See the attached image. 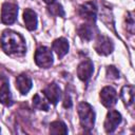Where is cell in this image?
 Wrapping results in <instances>:
<instances>
[{
  "label": "cell",
  "mask_w": 135,
  "mask_h": 135,
  "mask_svg": "<svg viewBox=\"0 0 135 135\" xmlns=\"http://www.w3.org/2000/svg\"><path fill=\"white\" fill-rule=\"evenodd\" d=\"M1 49L11 56H22L26 52L25 41L23 37L11 30H5L0 38Z\"/></svg>",
  "instance_id": "6da1fadb"
},
{
  "label": "cell",
  "mask_w": 135,
  "mask_h": 135,
  "mask_svg": "<svg viewBox=\"0 0 135 135\" xmlns=\"http://www.w3.org/2000/svg\"><path fill=\"white\" fill-rule=\"evenodd\" d=\"M78 114L82 129L86 132H90L93 129L95 122V113L92 107L86 102H81L78 105Z\"/></svg>",
  "instance_id": "7a4b0ae2"
},
{
  "label": "cell",
  "mask_w": 135,
  "mask_h": 135,
  "mask_svg": "<svg viewBox=\"0 0 135 135\" xmlns=\"http://www.w3.org/2000/svg\"><path fill=\"white\" fill-rule=\"evenodd\" d=\"M35 62L40 68H50L53 64V55L51 50L45 46L38 47L35 53Z\"/></svg>",
  "instance_id": "3957f363"
},
{
  "label": "cell",
  "mask_w": 135,
  "mask_h": 135,
  "mask_svg": "<svg viewBox=\"0 0 135 135\" xmlns=\"http://www.w3.org/2000/svg\"><path fill=\"white\" fill-rule=\"evenodd\" d=\"M18 15V6L14 3L5 2L1 9V20L5 24H12L16 21Z\"/></svg>",
  "instance_id": "277c9868"
},
{
  "label": "cell",
  "mask_w": 135,
  "mask_h": 135,
  "mask_svg": "<svg viewBox=\"0 0 135 135\" xmlns=\"http://www.w3.org/2000/svg\"><path fill=\"white\" fill-rule=\"evenodd\" d=\"M121 122V115L115 110H111L105 118L104 121V130L107 133H113L118 124Z\"/></svg>",
  "instance_id": "5b68a950"
},
{
  "label": "cell",
  "mask_w": 135,
  "mask_h": 135,
  "mask_svg": "<svg viewBox=\"0 0 135 135\" xmlns=\"http://www.w3.org/2000/svg\"><path fill=\"white\" fill-rule=\"evenodd\" d=\"M100 100H101V103L104 107H107V108L113 107L117 101V93H116V91L112 86L103 88L101 90V93H100Z\"/></svg>",
  "instance_id": "8992f818"
},
{
  "label": "cell",
  "mask_w": 135,
  "mask_h": 135,
  "mask_svg": "<svg viewBox=\"0 0 135 135\" xmlns=\"http://www.w3.org/2000/svg\"><path fill=\"white\" fill-rule=\"evenodd\" d=\"M114 49V44L112 42V40L109 37L105 36H100L95 44V50L98 54L100 55H109L110 53H112Z\"/></svg>",
  "instance_id": "52a82bcc"
},
{
  "label": "cell",
  "mask_w": 135,
  "mask_h": 135,
  "mask_svg": "<svg viewBox=\"0 0 135 135\" xmlns=\"http://www.w3.org/2000/svg\"><path fill=\"white\" fill-rule=\"evenodd\" d=\"M93 71H94L93 62L91 60H84L77 68V75H78L80 80L88 81L91 78V76L93 74Z\"/></svg>",
  "instance_id": "ba28073f"
},
{
  "label": "cell",
  "mask_w": 135,
  "mask_h": 135,
  "mask_svg": "<svg viewBox=\"0 0 135 135\" xmlns=\"http://www.w3.org/2000/svg\"><path fill=\"white\" fill-rule=\"evenodd\" d=\"M96 14H97L96 6L92 2H85L79 7V15L88 21L94 22L96 19Z\"/></svg>",
  "instance_id": "9c48e42d"
},
{
  "label": "cell",
  "mask_w": 135,
  "mask_h": 135,
  "mask_svg": "<svg viewBox=\"0 0 135 135\" xmlns=\"http://www.w3.org/2000/svg\"><path fill=\"white\" fill-rule=\"evenodd\" d=\"M43 93H44L45 97L49 99V101L52 102L53 104H56V103L59 101L60 96H61L60 88H59L55 82L50 83V84L43 90Z\"/></svg>",
  "instance_id": "30bf717a"
},
{
  "label": "cell",
  "mask_w": 135,
  "mask_h": 135,
  "mask_svg": "<svg viewBox=\"0 0 135 135\" xmlns=\"http://www.w3.org/2000/svg\"><path fill=\"white\" fill-rule=\"evenodd\" d=\"M16 88L18 89V91L21 94H26L31 88H32V80L31 78L25 75V74H21L16 78Z\"/></svg>",
  "instance_id": "8fae6325"
},
{
  "label": "cell",
  "mask_w": 135,
  "mask_h": 135,
  "mask_svg": "<svg viewBox=\"0 0 135 135\" xmlns=\"http://www.w3.org/2000/svg\"><path fill=\"white\" fill-rule=\"evenodd\" d=\"M23 20L28 31H34L37 27V15L31 8H25L23 13Z\"/></svg>",
  "instance_id": "7c38bea8"
},
{
  "label": "cell",
  "mask_w": 135,
  "mask_h": 135,
  "mask_svg": "<svg viewBox=\"0 0 135 135\" xmlns=\"http://www.w3.org/2000/svg\"><path fill=\"white\" fill-rule=\"evenodd\" d=\"M53 50L59 58H62L69 51V42L64 38H58L53 42Z\"/></svg>",
  "instance_id": "4fadbf2b"
},
{
  "label": "cell",
  "mask_w": 135,
  "mask_h": 135,
  "mask_svg": "<svg viewBox=\"0 0 135 135\" xmlns=\"http://www.w3.org/2000/svg\"><path fill=\"white\" fill-rule=\"evenodd\" d=\"M121 99L127 105H131L134 101V88L132 85H126L121 89L120 92Z\"/></svg>",
  "instance_id": "5bb4252c"
},
{
  "label": "cell",
  "mask_w": 135,
  "mask_h": 135,
  "mask_svg": "<svg viewBox=\"0 0 135 135\" xmlns=\"http://www.w3.org/2000/svg\"><path fill=\"white\" fill-rule=\"evenodd\" d=\"M0 102L4 105L12 104V95L9 92L8 84L6 82H3L0 88Z\"/></svg>",
  "instance_id": "9a60e30c"
},
{
  "label": "cell",
  "mask_w": 135,
  "mask_h": 135,
  "mask_svg": "<svg viewBox=\"0 0 135 135\" xmlns=\"http://www.w3.org/2000/svg\"><path fill=\"white\" fill-rule=\"evenodd\" d=\"M78 35L80 36V38L82 40H91L93 38V34H94V31H93V27L90 25V24H81L78 30Z\"/></svg>",
  "instance_id": "2e32d148"
},
{
  "label": "cell",
  "mask_w": 135,
  "mask_h": 135,
  "mask_svg": "<svg viewBox=\"0 0 135 135\" xmlns=\"http://www.w3.org/2000/svg\"><path fill=\"white\" fill-rule=\"evenodd\" d=\"M50 133L51 134H66L68 129L66 126L62 121H53L50 124Z\"/></svg>",
  "instance_id": "e0dca14e"
},
{
  "label": "cell",
  "mask_w": 135,
  "mask_h": 135,
  "mask_svg": "<svg viewBox=\"0 0 135 135\" xmlns=\"http://www.w3.org/2000/svg\"><path fill=\"white\" fill-rule=\"evenodd\" d=\"M33 107L37 110L41 111H47L49 110V103L45 101L43 97H41L39 94H36L33 97Z\"/></svg>",
  "instance_id": "ac0fdd59"
},
{
  "label": "cell",
  "mask_w": 135,
  "mask_h": 135,
  "mask_svg": "<svg viewBox=\"0 0 135 135\" xmlns=\"http://www.w3.org/2000/svg\"><path fill=\"white\" fill-rule=\"evenodd\" d=\"M49 12L54 16H61V17L64 16V11H63L62 6L58 3H54V2L51 3L49 6Z\"/></svg>",
  "instance_id": "d6986e66"
},
{
  "label": "cell",
  "mask_w": 135,
  "mask_h": 135,
  "mask_svg": "<svg viewBox=\"0 0 135 135\" xmlns=\"http://www.w3.org/2000/svg\"><path fill=\"white\" fill-rule=\"evenodd\" d=\"M107 73H108V77L111 79H117L119 77V73L115 66H109L107 70Z\"/></svg>",
  "instance_id": "ffe728a7"
},
{
  "label": "cell",
  "mask_w": 135,
  "mask_h": 135,
  "mask_svg": "<svg viewBox=\"0 0 135 135\" xmlns=\"http://www.w3.org/2000/svg\"><path fill=\"white\" fill-rule=\"evenodd\" d=\"M63 107L64 108H71L72 107V100L70 98V96H65L64 97V101H63Z\"/></svg>",
  "instance_id": "44dd1931"
},
{
  "label": "cell",
  "mask_w": 135,
  "mask_h": 135,
  "mask_svg": "<svg viewBox=\"0 0 135 135\" xmlns=\"http://www.w3.org/2000/svg\"><path fill=\"white\" fill-rule=\"evenodd\" d=\"M45 3H47V4H51V3H53L54 2V0H43Z\"/></svg>",
  "instance_id": "7402d4cb"
}]
</instances>
